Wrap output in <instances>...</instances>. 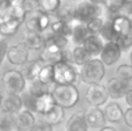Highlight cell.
Returning a JSON list of instances; mask_svg holds the SVG:
<instances>
[{
  "label": "cell",
  "mask_w": 132,
  "mask_h": 131,
  "mask_svg": "<svg viewBox=\"0 0 132 131\" xmlns=\"http://www.w3.org/2000/svg\"><path fill=\"white\" fill-rule=\"evenodd\" d=\"M124 123L129 128H132V108H128L124 111Z\"/></svg>",
  "instance_id": "cell-39"
},
{
  "label": "cell",
  "mask_w": 132,
  "mask_h": 131,
  "mask_svg": "<svg viewBox=\"0 0 132 131\" xmlns=\"http://www.w3.org/2000/svg\"><path fill=\"white\" fill-rule=\"evenodd\" d=\"M85 97L86 101L92 107H102L105 104V102L109 99V94H108L107 87L102 84H94V85H89L85 93Z\"/></svg>",
  "instance_id": "cell-7"
},
{
  "label": "cell",
  "mask_w": 132,
  "mask_h": 131,
  "mask_svg": "<svg viewBox=\"0 0 132 131\" xmlns=\"http://www.w3.org/2000/svg\"><path fill=\"white\" fill-rule=\"evenodd\" d=\"M130 19H131V23H132V16H131V18H130Z\"/></svg>",
  "instance_id": "cell-48"
},
{
  "label": "cell",
  "mask_w": 132,
  "mask_h": 131,
  "mask_svg": "<svg viewBox=\"0 0 132 131\" xmlns=\"http://www.w3.org/2000/svg\"><path fill=\"white\" fill-rule=\"evenodd\" d=\"M104 23V19L102 16H97V18H94L92 20H89L88 22H86V26L88 28V31L90 32V35H100Z\"/></svg>",
  "instance_id": "cell-31"
},
{
  "label": "cell",
  "mask_w": 132,
  "mask_h": 131,
  "mask_svg": "<svg viewBox=\"0 0 132 131\" xmlns=\"http://www.w3.org/2000/svg\"><path fill=\"white\" fill-rule=\"evenodd\" d=\"M98 131H117L115 128H112V127H109V125H105V127H103V128H101Z\"/></svg>",
  "instance_id": "cell-42"
},
{
  "label": "cell",
  "mask_w": 132,
  "mask_h": 131,
  "mask_svg": "<svg viewBox=\"0 0 132 131\" xmlns=\"http://www.w3.org/2000/svg\"><path fill=\"white\" fill-rule=\"evenodd\" d=\"M8 39L6 37H1L0 36V65L4 62V59L6 58L7 51H8Z\"/></svg>",
  "instance_id": "cell-38"
},
{
  "label": "cell",
  "mask_w": 132,
  "mask_h": 131,
  "mask_svg": "<svg viewBox=\"0 0 132 131\" xmlns=\"http://www.w3.org/2000/svg\"><path fill=\"white\" fill-rule=\"evenodd\" d=\"M89 127L86 122L85 111H75L67 118L65 124L66 131H88Z\"/></svg>",
  "instance_id": "cell-17"
},
{
  "label": "cell",
  "mask_w": 132,
  "mask_h": 131,
  "mask_svg": "<svg viewBox=\"0 0 132 131\" xmlns=\"http://www.w3.org/2000/svg\"><path fill=\"white\" fill-rule=\"evenodd\" d=\"M124 99H125V102H126V104L129 106V108H132V87L128 91V92H126Z\"/></svg>",
  "instance_id": "cell-40"
},
{
  "label": "cell",
  "mask_w": 132,
  "mask_h": 131,
  "mask_svg": "<svg viewBox=\"0 0 132 131\" xmlns=\"http://www.w3.org/2000/svg\"><path fill=\"white\" fill-rule=\"evenodd\" d=\"M57 106L64 109H71L78 104L80 100L79 89L75 85H55L51 89Z\"/></svg>",
  "instance_id": "cell-1"
},
{
  "label": "cell",
  "mask_w": 132,
  "mask_h": 131,
  "mask_svg": "<svg viewBox=\"0 0 132 131\" xmlns=\"http://www.w3.org/2000/svg\"><path fill=\"white\" fill-rule=\"evenodd\" d=\"M58 131H66V130H58Z\"/></svg>",
  "instance_id": "cell-47"
},
{
  "label": "cell",
  "mask_w": 132,
  "mask_h": 131,
  "mask_svg": "<svg viewBox=\"0 0 132 131\" xmlns=\"http://www.w3.org/2000/svg\"><path fill=\"white\" fill-rule=\"evenodd\" d=\"M65 50V49H64ZM63 49L57 46L56 44L52 43H46L44 49L39 53V58L43 64L49 65H55L59 62H63Z\"/></svg>",
  "instance_id": "cell-13"
},
{
  "label": "cell",
  "mask_w": 132,
  "mask_h": 131,
  "mask_svg": "<svg viewBox=\"0 0 132 131\" xmlns=\"http://www.w3.org/2000/svg\"><path fill=\"white\" fill-rule=\"evenodd\" d=\"M42 118H43L46 123L52 125V127L58 125L65 120V109L56 104L49 113H46L45 115L42 116Z\"/></svg>",
  "instance_id": "cell-25"
},
{
  "label": "cell",
  "mask_w": 132,
  "mask_h": 131,
  "mask_svg": "<svg viewBox=\"0 0 132 131\" xmlns=\"http://www.w3.org/2000/svg\"><path fill=\"white\" fill-rule=\"evenodd\" d=\"M68 23H70L71 27L70 41L74 45H82L84 42L90 36V32L88 31L86 23L75 18H72L71 20H68Z\"/></svg>",
  "instance_id": "cell-10"
},
{
  "label": "cell",
  "mask_w": 132,
  "mask_h": 131,
  "mask_svg": "<svg viewBox=\"0 0 132 131\" xmlns=\"http://www.w3.org/2000/svg\"><path fill=\"white\" fill-rule=\"evenodd\" d=\"M53 74L56 85H74L80 78L78 66L66 62H59L53 65Z\"/></svg>",
  "instance_id": "cell-4"
},
{
  "label": "cell",
  "mask_w": 132,
  "mask_h": 131,
  "mask_svg": "<svg viewBox=\"0 0 132 131\" xmlns=\"http://www.w3.org/2000/svg\"><path fill=\"white\" fill-rule=\"evenodd\" d=\"M130 65H132V50L130 52Z\"/></svg>",
  "instance_id": "cell-45"
},
{
  "label": "cell",
  "mask_w": 132,
  "mask_h": 131,
  "mask_svg": "<svg viewBox=\"0 0 132 131\" xmlns=\"http://www.w3.org/2000/svg\"><path fill=\"white\" fill-rule=\"evenodd\" d=\"M125 4H128V5H132V0H125Z\"/></svg>",
  "instance_id": "cell-44"
},
{
  "label": "cell",
  "mask_w": 132,
  "mask_h": 131,
  "mask_svg": "<svg viewBox=\"0 0 132 131\" xmlns=\"http://www.w3.org/2000/svg\"><path fill=\"white\" fill-rule=\"evenodd\" d=\"M85 117L86 122L89 128L92 129H98L107 125V118H105L104 111L100 107H89L85 111Z\"/></svg>",
  "instance_id": "cell-14"
},
{
  "label": "cell",
  "mask_w": 132,
  "mask_h": 131,
  "mask_svg": "<svg viewBox=\"0 0 132 131\" xmlns=\"http://www.w3.org/2000/svg\"><path fill=\"white\" fill-rule=\"evenodd\" d=\"M0 131H21L15 115L2 114L0 116Z\"/></svg>",
  "instance_id": "cell-28"
},
{
  "label": "cell",
  "mask_w": 132,
  "mask_h": 131,
  "mask_svg": "<svg viewBox=\"0 0 132 131\" xmlns=\"http://www.w3.org/2000/svg\"><path fill=\"white\" fill-rule=\"evenodd\" d=\"M105 42L102 39V37L100 35H90L86 41L84 42L82 46L85 48V50L92 56H100L101 51H102L103 46H104Z\"/></svg>",
  "instance_id": "cell-20"
},
{
  "label": "cell",
  "mask_w": 132,
  "mask_h": 131,
  "mask_svg": "<svg viewBox=\"0 0 132 131\" xmlns=\"http://www.w3.org/2000/svg\"><path fill=\"white\" fill-rule=\"evenodd\" d=\"M23 99L21 94L15 93H6L2 95L1 103H0V111L2 114H11L16 115L19 111L23 109Z\"/></svg>",
  "instance_id": "cell-9"
},
{
  "label": "cell",
  "mask_w": 132,
  "mask_h": 131,
  "mask_svg": "<svg viewBox=\"0 0 132 131\" xmlns=\"http://www.w3.org/2000/svg\"><path fill=\"white\" fill-rule=\"evenodd\" d=\"M90 2H94V4H97V5H103V0H88Z\"/></svg>",
  "instance_id": "cell-43"
},
{
  "label": "cell",
  "mask_w": 132,
  "mask_h": 131,
  "mask_svg": "<svg viewBox=\"0 0 132 131\" xmlns=\"http://www.w3.org/2000/svg\"><path fill=\"white\" fill-rule=\"evenodd\" d=\"M111 26L117 37L123 36L132 30L131 19L128 15H117L111 20ZM117 39V38H116Z\"/></svg>",
  "instance_id": "cell-18"
},
{
  "label": "cell",
  "mask_w": 132,
  "mask_h": 131,
  "mask_svg": "<svg viewBox=\"0 0 132 131\" xmlns=\"http://www.w3.org/2000/svg\"><path fill=\"white\" fill-rule=\"evenodd\" d=\"M92 58L93 57L85 50L82 45H74V48L72 49V63L75 66L81 67L87 62H89Z\"/></svg>",
  "instance_id": "cell-26"
},
{
  "label": "cell",
  "mask_w": 132,
  "mask_h": 131,
  "mask_svg": "<svg viewBox=\"0 0 132 131\" xmlns=\"http://www.w3.org/2000/svg\"><path fill=\"white\" fill-rule=\"evenodd\" d=\"M38 79L41 83L45 84L48 86H51L52 84H55V74H53V65L44 64V66L42 67L41 72L38 74Z\"/></svg>",
  "instance_id": "cell-30"
},
{
  "label": "cell",
  "mask_w": 132,
  "mask_h": 131,
  "mask_svg": "<svg viewBox=\"0 0 132 131\" xmlns=\"http://www.w3.org/2000/svg\"><path fill=\"white\" fill-rule=\"evenodd\" d=\"M116 77L126 81H132V65L122 64L116 69Z\"/></svg>",
  "instance_id": "cell-34"
},
{
  "label": "cell",
  "mask_w": 132,
  "mask_h": 131,
  "mask_svg": "<svg viewBox=\"0 0 132 131\" xmlns=\"http://www.w3.org/2000/svg\"><path fill=\"white\" fill-rule=\"evenodd\" d=\"M116 42L121 46L122 51H126L130 48H132V30L130 32H128V34L123 35V36L117 37Z\"/></svg>",
  "instance_id": "cell-36"
},
{
  "label": "cell",
  "mask_w": 132,
  "mask_h": 131,
  "mask_svg": "<svg viewBox=\"0 0 132 131\" xmlns=\"http://www.w3.org/2000/svg\"><path fill=\"white\" fill-rule=\"evenodd\" d=\"M104 115L107 122L121 123L124 121V111L117 102H109L104 108Z\"/></svg>",
  "instance_id": "cell-22"
},
{
  "label": "cell",
  "mask_w": 132,
  "mask_h": 131,
  "mask_svg": "<svg viewBox=\"0 0 132 131\" xmlns=\"http://www.w3.org/2000/svg\"><path fill=\"white\" fill-rule=\"evenodd\" d=\"M49 31L52 32L55 35H59V36H65L70 38L71 35V27L67 20L57 18L56 20L51 21V24L49 27Z\"/></svg>",
  "instance_id": "cell-24"
},
{
  "label": "cell",
  "mask_w": 132,
  "mask_h": 131,
  "mask_svg": "<svg viewBox=\"0 0 132 131\" xmlns=\"http://www.w3.org/2000/svg\"><path fill=\"white\" fill-rule=\"evenodd\" d=\"M29 131H53V127L46 123L43 118H38Z\"/></svg>",
  "instance_id": "cell-37"
},
{
  "label": "cell",
  "mask_w": 132,
  "mask_h": 131,
  "mask_svg": "<svg viewBox=\"0 0 132 131\" xmlns=\"http://www.w3.org/2000/svg\"><path fill=\"white\" fill-rule=\"evenodd\" d=\"M1 83L7 93L21 94L27 88V80L21 70L11 69L5 71L1 77Z\"/></svg>",
  "instance_id": "cell-5"
},
{
  "label": "cell",
  "mask_w": 132,
  "mask_h": 131,
  "mask_svg": "<svg viewBox=\"0 0 132 131\" xmlns=\"http://www.w3.org/2000/svg\"><path fill=\"white\" fill-rule=\"evenodd\" d=\"M55 106H56V102L51 93H46V94H43L41 96H37L35 99H32V108L41 116L49 113Z\"/></svg>",
  "instance_id": "cell-16"
},
{
  "label": "cell",
  "mask_w": 132,
  "mask_h": 131,
  "mask_svg": "<svg viewBox=\"0 0 132 131\" xmlns=\"http://www.w3.org/2000/svg\"><path fill=\"white\" fill-rule=\"evenodd\" d=\"M23 24L26 26V30L32 32H39L44 34L51 24V18L49 14L44 13L39 8L28 11L26 15Z\"/></svg>",
  "instance_id": "cell-3"
},
{
  "label": "cell",
  "mask_w": 132,
  "mask_h": 131,
  "mask_svg": "<svg viewBox=\"0 0 132 131\" xmlns=\"http://www.w3.org/2000/svg\"><path fill=\"white\" fill-rule=\"evenodd\" d=\"M9 6H19V5H24L26 0H7Z\"/></svg>",
  "instance_id": "cell-41"
},
{
  "label": "cell",
  "mask_w": 132,
  "mask_h": 131,
  "mask_svg": "<svg viewBox=\"0 0 132 131\" xmlns=\"http://www.w3.org/2000/svg\"><path fill=\"white\" fill-rule=\"evenodd\" d=\"M103 8H104L103 5L94 4V2H90L88 0H79L74 5L73 18L86 23L94 18L102 16Z\"/></svg>",
  "instance_id": "cell-6"
},
{
  "label": "cell",
  "mask_w": 132,
  "mask_h": 131,
  "mask_svg": "<svg viewBox=\"0 0 132 131\" xmlns=\"http://www.w3.org/2000/svg\"><path fill=\"white\" fill-rule=\"evenodd\" d=\"M26 91H27L28 96H30L31 99H35V97H37V96H41V95L46 94V93H51L50 86L41 83L38 79L32 80V81H28Z\"/></svg>",
  "instance_id": "cell-23"
},
{
  "label": "cell",
  "mask_w": 132,
  "mask_h": 131,
  "mask_svg": "<svg viewBox=\"0 0 132 131\" xmlns=\"http://www.w3.org/2000/svg\"><path fill=\"white\" fill-rule=\"evenodd\" d=\"M100 36L102 37V39L105 42H116L117 36L114 32V29H112L111 20L105 21L104 26H103L102 30H101V32H100Z\"/></svg>",
  "instance_id": "cell-33"
},
{
  "label": "cell",
  "mask_w": 132,
  "mask_h": 131,
  "mask_svg": "<svg viewBox=\"0 0 132 131\" xmlns=\"http://www.w3.org/2000/svg\"><path fill=\"white\" fill-rule=\"evenodd\" d=\"M15 116H16V121H18L19 128H20L21 131H29L34 127V124L37 121L35 114L27 108H23L22 110L19 111Z\"/></svg>",
  "instance_id": "cell-19"
},
{
  "label": "cell",
  "mask_w": 132,
  "mask_h": 131,
  "mask_svg": "<svg viewBox=\"0 0 132 131\" xmlns=\"http://www.w3.org/2000/svg\"><path fill=\"white\" fill-rule=\"evenodd\" d=\"M30 51L26 48V45L21 43H15L9 45L8 51L6 55V59L8 63L14 66H23L29 62Z\"/></svg>",
  "instance_id": "cell-8"
},
{
  "label": "cell",
  "mask_w": 132,
  "mask_h": 131,
  "mask_svg": "<svg viewBox=\"0 0 132 131\" xmlns=\"http://www.w3.org/2000/svg\"><path fill=\"white\" fill-rule=\"evenodd\" d=\"M105 74V66L101 59L92 58L89 62L82 65L79 70V77L82 83L87 85L100 84Z\"/></svg>",
  "instance_id": "cell-2"
},
{
  "label": "cell",
  "mask_w": 132,
  "mask_h": 131,
  "mask_svg": "<svg viewBox=\"0 0 132 131\" xmlns=\"http://www.w3.org/2000/svg\"><path fill=\"white\" fill-rule=\"evenodd\" d=\"M22 43L29 51H42L45 46V38L43 34L24 30Z\"/></svg>",
  "instance_id": "cell-15"
},
{
  "label": "cell",
  "mask_w": 132,
  "mask_h": 131,
  "mask_svg": "<svg viewBox=\"0 0 132 131\" xmlns=\"http://www.w3.org/2000/svg\"><path fill=\"white\" fill-rule=\"evenodd\" d=\"M125 6V0H103V7L112 13L122 11Z\"/></svg>",
  "instance_id": "cell-35"
},
{
  "label": "cell",
  "mask_w": 132,
  "mask_h": 131,
  "mask_svg": "<svg viewBox=\"0 0 132 131\" xmlns=\"http://www.w3.org/2000/svg\"><path fill=\"white\" fill-rule=\"evenodd\" d=\"M21 26H22V23L18 20H14V19H9V20L0 23V36L6 37V38L14 36L19 31Z\"/></svg>",
  "instance_id": "cell-27"
},
{
  "label": "cell",
  "mask_w": 132,
  "mask_h": 131,
  "mask_svg": "<svg viewBox=\"0 0 132 131\" xmlns=\"http://www.w3.org/2000/svg\"><path fill=\"white\" fill-rule=\"evenodd\" d=\"M105 87H107L109 97H111L112 100H118L125 96L126 92L132 87V81H126L114 77L108 80Z\"/></svg>",
  "instance_id": "cell-11"
},
{
  "label": "cell",
  "mask_w": 132,
  "mask_h": 131,
  "mask_svg": "<svg viewBox=\"0 0 132 131\" xmlns=\"http://www.w3.org/2000/svg\"><path fill=\"white\" fill-rule=\"evenodd\" d=\"M1 99H2V94L0 93V103H1Z\"/></svg>",
  "instance_id": "cell-46"
},
{
  "label": "cell",
  "mask_w": 132,
  "mask_h": 131,
  "mask_svg": "<svg viewBox=\"0 0 132 131\" xmlns=\"http://www.w3.org/2000/svg\"><path fill=\"white\" fill-rule=\"evenodd\" d=\"M122 56V49L117 42H105L100 53V59L104 66H111L118 62Z\"/></svg>",
  "instance_id": "cell-12"
},
{
  "label": "cell",
  "mask_w": 132,
  "mask_h": 131,
  "mask_svg": "<svg viewBox=\"0 0 132 131\" xmlns=\"http://www.w3.org/2000/svg\"><path fill=\"white\" fill-rule=\"evenodd\" d=\"M27 8L24 7V5H19V6H9V14L11 18L14 20L20 21L23 24L24 22L26 15H27Z\"/></svg>",
  "instance_id": "cell-32"
},
{
  "label": "cell",
  "mask_w": 132,
  "mask_h": 131,
  "mask_svg": "<svg viewBox=\"0 0 132 131\" xmlns=\"http://www.w3.org/2000/svg\"><path fill=\"white\" fill-rule=\"evenodd\" d=\"M43 66H44V64L39 59L29 60L27 64L23 65L22 69H21V72L23 73L27 83L28 81L36 80V79L38 78V74H39V72H41V70Z\"/></svg>",
  "instance_id": "cell-21"
},
{
  "label": "cell",
  "mask_w": 132,
  "mask_h": 131,
  "mask_svg": "<svg viewBox=\"0 0 132 131\" xmlns=\"http://www.w3.org/2000/svg\"><path fill=\"white\" fill-rule=\"evenodd\" d=\"M63 0H39L38 8L46 14H56L59 11Z\"/></svg>",
  "instance_id": "cell-29"
}]
</instances>
